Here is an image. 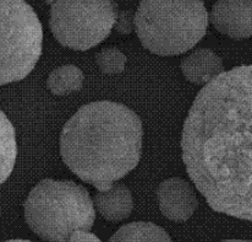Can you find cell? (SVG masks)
<instances>
[{
	"label": "cell",
	"instance_id": "1",
	"mask_svg": "<svg viewBox=\"0 0 252 242\" xmlns=\"http://www.w3.org/2000/svg\"><path fill=\"white\" fill-rule=\"evenodd\" d=\"M181 151L208 205L252 223V65L224 72L198 92Z\"/></svg>",
	"mask_w": 252,
	"mask_h": 242
},
{
	"label": "cell",
	"instance_id": "2",
	"mask_svg": "<svg viewBox=\"0 0 252 242\" xmlns=\"http://www.w3.org/2000/svg\"><path fill=\"white\" fill-rule=\"evenodd\" d=\"M142 140V122L132 110L113 101H95L65 123L60 154L80 180L107 191L138 165Z\"/></svg>",
	"mask_w": 252,
	"mask_h": 242
},
{
	"label": "cell",
	"instance_id": "3",
	"mask_svg": "<svg viewBox=\"0 0 252 242\" xmlns=\"http://www.w3.org/2000/svg\"><path fill=\"white\" fill-rule=\"evenodd\" d=\"M208 20L202 0H141L135 12V31L150 52L179 55L203 39Z\"/></svg>",
	"mask_w": 252,
	"mask_h": 242
},
{
	"label": "cell",
	"instance_id": "4",
	"mask_svg": "<svg viewBox=\"0 0 252 242\" xmlns=\"http://www.w3.org/2000/svg\"><path fill=\"white\" fill-rule=\"evenodd\" d=\"M25 220L48 242H69L74 231L91 230L95 208L90 193L72 181L43 180L25 202Z\"/></svg>",
	"mask_w": 252,
	"mask_h": 242
},
{
	"label": "cell",
	"instance_id": "5",
	"mask_svg": "<svg viewBox=\"0 0 252 242\" xmlns=\"http://www.w3.org/2000/svg\"><path fill=\"white\" fill-rule=\"evenodd\" d=\"M43 30L25 0H0V86L25 79L42 54Z\"/></svg>",
	"mask_w": 252,
	"mask_h": 242
},
{
	"label": "cell",
	"instance_id": "6",
	"mask_svg": "<svg viewBox=\"0 0 252 242\" xmlns=\"http://www.w3.org/2000/svg\"><path fill=\"white\" fill-rule=\"evenodd\" d=\"M118 15L113 0H53L50 31L62 46L88 50L109 36Z\"/></svg>",
	"mask_w": 252,
	"mask_h": 242
},
{
	"label": "cell",
	"instance_id": "7",
	"mask_svg": "<svg viewBox=\"0 0 252 242\" xmlns=\"http://www.w3.org/2000/svg\"><path fill=\"white\" fill-rule=\"evenodd\" d=\"M210 20L214 29L234 40L252 37V0H218Z\"/></svg>",
	"mask_w": 252,
	"mask_h": 242
},
{
	"label": "cell",
	"instance_id": "8",
	"mask_svg": "<svg viewBox=\"0 0 252 242\" xmlns=\"http://www.w3.org/2000/svg\"><path fill=\"white\" fill-rule=\"evenodd\" d=\"M160 213L174 223H184L193 215L198 206L192 186L183 178L163 181L157 191Z\"/></svg>",
	"mask_w": 252,
	"mask_h": 242
},
{
	"label": "cell",
	"instance_id": "9",
	"mask_svg": "<svg viewBox=\"0 0 252 242\" xmlns=\"http://www.w3.org/2000/svg\"><path fill=\"white\" fill-rule=\"evenodd\" d=\"M181 72L190 82L207 85L224 73L223 60L212 49L200 48L184 58Z\"/></svg>",
	"mask_w": 252,
	"mask_h": 242
},
{
	"label": "cell",
	"instance_id": "10",
	"mask_svg": "<svg viewBox=\"0 0 252 242\" xmlns=\"http://www.w3.org/2000/svg\"><path fill=\"white\" fill-rule=\"evenodd\" d=\"M95 210L110 223H120L130 216L133 199L130 190L123 183H114L109 190L99 191L93 199Z\"/></svg>",
	"mask_w": 252,
	"mask_h": 242
},
{
	"label": "cell",
	"instance_id": "11",
	"mask_svg": "<svg viewBox=\"0 0 252 242\" xmlns=\"http://www.w3.org/2000/svg\"><path fill=\"white\" fill-rule=\"evenodd\" d=\"M108 242H173L164 229L147 221H136L122 226Z\"/></svg>",
	"mask_w": 252,
	"mask_h": 242
},
{
	"label": "cell",
	"instance_id": "12",
	"mask_svg": "<svg viewBox=\"0 0 252 242\" xmlns=\"http://www.w3.org/2000/svg\"><path fill=\"white\" fill-rule=\"evenodd\" d=\"M17 158L16 133L12 123L0 111V186L9 178Z\"/></svg>",
	"mask_w": 252,
	"mask_h": 242
},
{
	"label": "cell",
	"instance_id": "13",
	"mask_svg": "<svg viewBox=\"0 0 252 242\" xmlns=\"http://www.w3.org/2000/svg\"><path fill=\"white\" fill-rule=\"evenodd\" d=\"M84 73L76 65L66 64L57 68L49 74L47 86L52 94L65 96L79 91L84 84Z\"/></svg>",
	"mask_w": 252,
	"mask_h": 242
},
{
	"label": "cell",
	"instance_id": "14",
	"mask_svg": "<svg viewBox=\"0 0 252 242\" xmlns=\"http://www.w3.org/2000/svg\"><path fill=\"white\" fill-rule=\"evenodd\" d=\"M126 55L115 47H107L95 54V63L100 72L107 75L122 74L126 67Z\"/></svg>",
	"mask_w": 252,
	"mask_h": 242
},
{
	"label": "cell",
	"instance_id": "15",
	"mask_svg": "<svg viewBox=\"0 0 252 242\" xmlns=\"http://www.w3.org/2000/svg\"><path fill=\"white\" fill-rule=\"evenodd\" d=\"M115 29L119 34L128 35L133 29H135V14H131L130 11H124L118 15Z\"/></svg>",
	"mask_w": 252,
	"mask_h": 242
},
{
	"label": "cell",
	"instance_id": "16",
	"mask_svg": "<svg viewBox=\"0 0 252 242\" xmlns=\"http://www.w3.org/2000/svg\"><path fill=\"white\" fill-rule=\"evenodd\" d=\"M69 242H102L94 234L91 233L90 230H80L74 231L70 236Z\"/></svg>",
	"mask_w": 252,
	"mask_h": 242
},
{
	"label": "cell",
	"instance_id": "17",
	"mask_svg": "<svg viewBox=\"0 0 252 242\" xmlns=\"http://www.w3.org/2000/svg\"><path fill=\"white\" fill-rule=\"evenodd\" d=\"M4 242H32V241L22 240V239H15V240H9V241H4Z\"/></svg>",
	"mask_w": 252,
	"mask_h": 242
},
{
	"label": "cell",
	"instance_id": "18",
	"mask_svg": "<svg viewBox=\"0 0 252 242\" xmlns=\"http://www.w3.org/2000/svg\"><path fill=\"white\" fill-rule=\"evenodd\" d=\"M221 242H252V241H246V240H224Z\"/></svg>",
	"mask_w": 252,
	"mask_h": 242
}]
</instances>
